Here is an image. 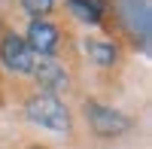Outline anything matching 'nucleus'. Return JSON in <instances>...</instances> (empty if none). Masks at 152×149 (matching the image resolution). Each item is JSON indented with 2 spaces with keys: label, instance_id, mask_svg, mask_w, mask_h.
I'll list each match as a JSON object with an SVG mask.
<instances>
[{
  "label": "nucleus",
  "instance_id": "4",
  "mask_svg": "<svg viewBox=\"0 0 152 149\" xmlns=\"http://www.w3.org/2000/svg\"><path fill=\"white\" fill-rule=\"evenodd\" d=\"M34 52L31 46L24 43V37H18L15 31L3 34V40H0V61H3V67L9 73H31L34 67Z\"/></svg>",
  "mask_w": 152,
  "mask_h": 149
},
{
  "label": "nucleus",
  "instance_id": "2",
  "mask_svg": "<svg viewBox=\"0 0 152 149\" xmlns=\"http://www.w3.org/2000/svg\"><path fill=\"white\" fill-rule=\"evenodd\" d=\"M82 113H85V122L88 128H91L97 137H122L125 131H131V116H125L122 110H113L107 104L94 101V97H88L82 104Z\"/></svg>",
  "mask_w": 152,
  "mask_h": 149
},
{
  "label": "nucleus",
  "instance_id": "10",
  "mask_svg": "<svg viewBox=\"0 0 152 149\" xmlns=\"http://www.w3.org/2000/svg\"><path fill=\"white\" fill-rule=\"evenodd\" d=\"M40 149H43V146H40Z\"/></svg>",
  "mask_w": 152,
  "mask_h": 149
},
{
  "label": "nucleus",
  "instance_id": "3",
  "mask_svg": "<svg viewBox=\"0 0 152 149\" xmlns=\"http://www.w3.org/2000/svg\"><path fill=\"white\" fill-rule=\"evenodd\" d=\"M31 76L37 79V85L46 91V94H61L70 88V76H67V67L55 61V55H40L34 58V67H31Z\"/></svg>",
  "mask_w": 152,
  "mask_h": 149
},
{
  "label": "nucleus",
  "instance_id": "8",
  "mask_svg": "<svg viewBox=\"0 0 152 149\" xmlns=\"http://www.w3.org/2000/svg\"><path fill=\"white\" fill-rule=\"evenodd\" d=\"M21 6H24V12H28V15H34V18H46L49 12L55 9V0H21Z\"/></svg>",
  "mask_w": 152,
  "mask_h": 149
},
{
  "label": "nucleus",
  "instance_id": "6",
  "mask_svg": "<svg viewBox=\"0 0 152 149\" xmlns=\"http://www.w3.org/2000/svg\"><path fill=\"white\" fill-rule=\"evenodd\" d=\"M82 49H85V55L91 58L94 64H100V67H113V64L119 61V46L113 43V40H97V37H85Z\"/></svg>",
  "mask_w": 152,
  "mask_h": 149
},
{
  "label": "nucleus",
  "instance_id": "5",
  "mask_svg": "<svg viewBox=\"0 0 152 149\" xmlns=\"http://www.w3.org/2000/svg\"><path fill=\"white\" fill-rule=\"evenodd\" d=\"M58 40H61V34H58V28H55L52 21L34 18V21L28 24V37H24V43L31 46L34 55H55Z\"/></svg>",
  "mask_w": 152,
  "mask_h": 149
},
{
  "label": "nucleus",
  "instance_id": "1",
  "mask_svg": "<svg viewBox=\"0 0 152 149\" xmlns=\"http://www.w3.org/2000/svg\"><path fill=\"white\" fill-rule=\"evenodd\" d=\"M24 116H28V122H34V125L40 128H49V131H58V134H67L73 119H70V110L58 101L55 94H34L28 97V104H24Z\"/></svg>",
  "mask_w": 152,
  "mask_h": 149
},
{
  "label": "nucleus",
  "instance_id": "7",
  "mask_svg": "<svg viewBox=\"0 0 152 149\" xmlns=\"http://www.w3.org/2000/svg\"><path fill=\"white\" fill-rule=\"evenodd\" d=\"M67 9L73 18H79L82 24H100L107 15V3L104 0H67Z\"/></svg>",
  "mask_w": 152,
  "mask_h": 149
},
{
  "label": "nucleus",
  "instance_id": "9",
  "mask_svg": "<svg viewBox=\"0 0 152 149\" xmlns=\"http://www.w3.org/2000/svg\"><path fill=\"white\" fill-rule=\"evenodd\" d=\"M0 28H3V21H0Z\"/></svg>",
  "mask_w": 152,
  "mask_h": 149
}]
</instances>
